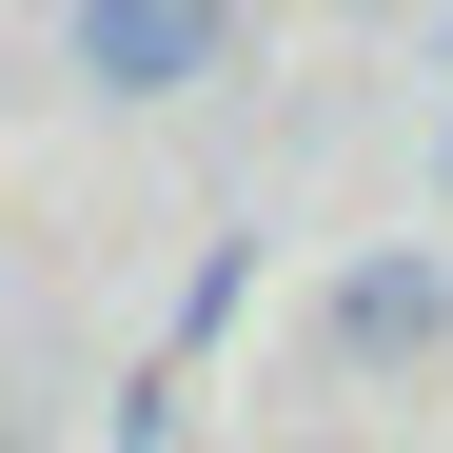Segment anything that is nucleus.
I'll return each mask as SVG.
<instances>
[{
  "mask_svg": "<svg viewBox=\"0 0 453 453\" xmlns=\"http://www.w3.org/2000/svg\"><path fill=\"white\" fill-rule=\"evenodd\" d=\"M59 59H80V99L158 119V99H197L237 59V0H59Z\"/></svg>",
  "mask_w": 453,
  "mask_h": 453,
  "instance_id": "f257e3e1",
  "label": "nucleus"
},
{
  "mask_svg": "<svg viewBox=\"0 0 453 453\" xmlns=\"http://www.w3.org/2000/svg\"><path fill=\"white\" fill-rule=\"evenodd\" d=\"M316 355H335V374H414V355H453V257H335Z\"/></svg>",
  "mask_w": 453,
  "mask_h": 453,
  "instance_id": "f03ea898",
  "label": "nucleus"
},
{
  "mask_svg": "<svg viewBox=\"0 0 453 453\" xmlns=\"http://www.w3.org/2000/svg\"><path fill=\"white\" fill-rule=\"evenodd\" d=\"M434 80H453V0H434Z\"/></svg>",
  "mask_w": 453,
  "mask_h": 453,
  "instance_id": "7ed1b4c3",
  "label": "nucleus"
},
{
  "mask_svg": "<svg viewBox=\"0 0 453 453\" xmlns=\"http://www.w3.org/2000/svg\"><path fill=\"white\" fill-rule=\"evenodd\" d=\"M0 453H20V434H0Z\"/></svg>",
  "mask_w": 453,
  "mask_h": 453,
  "instance_id": "20e7f679",
  "label": "nucleus"
},
{
  "mask_svg": "<svg viewBox=\"0 0 453 453\" xmlns=\"http://www.w3.org/2000/svg\"><path fill=\"white\" fill-rule=\"evenodd\" d=\"M316 453H335V434H316Z\"/></svg>",
  "mask_w": 453,
  "mask_h": 453,
  "instance_id": "39448f33",
  "label": "nucleus"
}]
</instances>
